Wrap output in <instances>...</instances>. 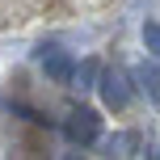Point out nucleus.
<instances>
[{
	"instance_id": "1",
	"label": "nucleus",
	"mask_w": 160,
	"mask_h": 160,
	"mask_svg": "<svg viewBox=\"0 0 160 160\" xmlns=\"http://www.w3.org/2000/svg\"><path fill=\"white\" fill-rule=\"evenodd\" d=\"M148 38H152L156 47H160V30H156V25H148Z\"/></svg>"
}]
</instances>
